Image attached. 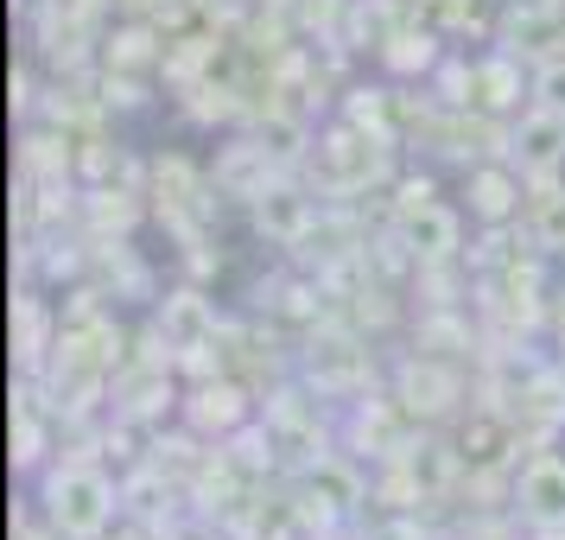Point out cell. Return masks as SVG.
I'll return each instance as SVG.
<instances>
[{
  "instance_id": "cell-10",
  "label": "cell",
  "mask_w": 565,
  "mask_h": 540,
  "mask_svg": "<svg viewBox=\"0 0 565 540\" xmlns=\"http://www.w3.org/2000/svg\"><path fill=\"white\" fill-rule=\"evenodd\" d=\"M534 242L546 248V255H565V191H553V198H540Z\"/></svg>"
},
{
  "instance_id": "cell-2",
  "label": "cell",
  "mask_w": 565,
  "mask_h": 540,
  "mask_svg": "<svg viewBox=\"0 0 565 540\" xmlns=\"http://www.w3.org/2000/svg\"><path fill=\"white\" fill-rule=\"evenodd\" d=\"M521 515L534 521V528H565V458H540L527 464V477H521Z\"/></svg>"
},
{
  "instance_id": "cell-14",
  "label": "cell",
  "mask_w": 565,
  "mask_h": 540,
  "mask_svg": "<svg viewBox=\"0 0 565 540\" xmlns=\"http://www.w3.org/2000/svg\"><path fill=\"white\" fill-rule=\"evenodd\" d=\"M540 20H565V0H540Z\"/></svg>"
},
{
  "instance_id": "cell-5",
  "label": "cell",
  "mask_w": 565,
  "mask_h": 540,
  "mask_svg": "<svg viewBox=\"0 0 565 540\" xmlns=\"http://www.w3.org/2000/svg\"><path fill=\"white\" fill-rule=\"evenodd\" d=\"M514 153H521V166H553L565 153V115H553V108L527 115L514 134Z\"/></svg>"
},
{
  "instance_id": "cell-11",
  "label": "cell",
  "mask_w": 565,
  "mask_h": 540,
  "mask_svg": "<svg viewBox=\"0 0 565 540\" xmlns=\"http://www.w3.org/2000/svg\"><path fill=\"white\" fill-rule=\"evenodd\" d=\"M470 191H477V210H483V216H509V179H502V172H477V184H470Z\"/></svg>"
},
{
  "instance_id": "cell-9",
  "label": "cell",
  "mask_w": 565,
  "mask_h": 540,
  "mask_svg": "<svg viewBox=\"0 0 565 540\" xmlns=\"http://www.w3.org/2000/svg\"><path fill=\"white\" fill-rule=\"evenodd\" d=\"M470 89H483V103L489 108H502V103H514L521 96V77H514V64H483V71H470Z\"/></svg>"
},
{
  "instance_id": "cell-7",
  "label": "cell",
  "mask_w": 565,
  "mask_h": 540,
  "mask_svg": "<svg viewBox=\"0 0 565 540\" xmlns=\"http://www.w3.org/2000/svg\"><path fill=\"white\" fill-rule=\"evenodd\" d=\"M306 489H311V496H324L331 509H356V502H362V477H356V470H343V464H331V458L311 464Z\"/></svg>"
},
{
  "instance_id": "cell-4",
  "label": "cell",
  "mask_w": 565,
  "mask_h": 540,
  "mask_svg": "<svg viewBox=\"0 0 565 540\" xmlns=\"http://www.w3.org/2000/svg\"><path fill=\"white\" fill-rule=\"evenodd\" d=\"M255 223H260V235H274V242H299V235L311 230V204L299 191H286V184H267L255 198Z\"/></svg>"
},
{
  "instance_id": "cell-6",
  "label": "cell",
  "mask_w": 565,
  "mask_h": 540,
  "mask_svg": "<svg viewBox=\"0 0 565 540\" xmlns=\"http://www.w3.org/2000/svg\"><path fill=\"white\" fill-rule=\"evenodd\" d=\"M159 331H166V343H179V350H204L210 306L198 293H179V299H166V311H159Z\"/></svg>"
},
{
  "instance_id": "cell-1",
  "label": "cell",
  "mask_w": 565,
  "mask_h": 540,
  "mask_svg": "<svg viewBox=\"0 0 565 540\" xmlns=\"http://www.w3.org/2000/svg\"><path fill=\"white\" fill-rule=\"evenodd\" d=\"M115 515V489L103 470H57L52 477V521L71 540H96Z\"/></svg>"
},
{
  "instance_id": "cell-8",
  "label": "cell",
  "mask_w": 565,
  "mask_h": 540,
  "mask_svg": "<svg viewBox=\"0 0 565 540\" xmlns=\"http://www.w3.org/2000/svg\"><path fill=\"white\" fill-rule=\"evenodd\" d=\"M191 420H204V426H235V420H248V401H242V388H204V394L191 401Z\"/></svg>"
},
{
  "instance_id": "cell-3",
  "label": "cell",
  "mask_w": 565,
  "mask_h": 540,
  "mask_svg": "<svg viewBox=\"0 0 565 540\" xmlns=\"http://www.w3.org/2000/svg\"><path fill=\"white\" fill-rule=\"evenodd\" d=\"M401 235H407V248L419 261H445V255H458V216L451 210H438V204H419L401 216Z\"/></svg>"
},
{
  "instance_id": "cell-12",
  "label": "cell",
  "mask_w": 565,
  "mask_h": 540,
  "mask_svg": "<svg viewBox=\"0 0 565 540\" xmlns=\"http://www.w3.org/2000/svg\"><path fill=\"white\" fill-rule=\"evenodd\" d=\"M534 96H540V108H553V115H565V64H553V71H540V77H534Z\"/></svg>"
},
{
  "instance_id": "cell-13",
  "label": "cell",
  "mask_w": 565,
  "mask_h": 540,
  "mask_svg": "<svg viewBox=\"0 0 565 540\" xmlns=\"http://www.w3.org/2000/svg\"><path fill=\"white\" fill-rule=\"evenodd\" d=\"M387 64H401V71H426L433 64V39H394V52H387Z\"/></svg>"
},
{
  "instance_id": "cell-15",
  "label": "cell",
  "mask_w": 565,
  "mask_h": 540,
  "mask_svg": "<svg viewBox=\"0 0 565 540\" xmlns=\"http://www.w3.org/2000/svg\"><path fill=\"white\" fill-rule=\"evenodd\" d=\"M559 407H565V375H559Z\"/></svg>"
}]
</instances>
